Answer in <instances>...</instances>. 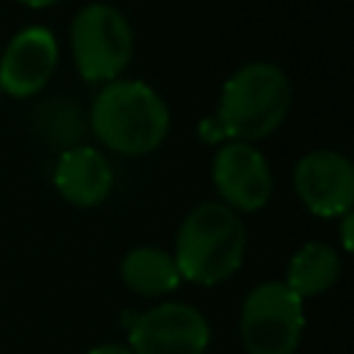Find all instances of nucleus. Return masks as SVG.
I'll list each match as a JSON object with an SVG mask.
<instances>
[{
    "instance_id": "obj_1",
    "label": "nucleus",
    "mask_w": 354,
    "mask_h": 354,
    "mask_svg": "<svg viewBox=\"0 0 354 354\" xmlns=\"http://www.w3.org/2000/svg\"><path fill=\"white\" fill-rule=\"evenodd\" d=\"M290 80L288 75L268 61H254L235 69L221 86L216 116V138L227 136L230 141H260L271 136L290 111Z\"/></svg>"
},
{
    "instance_id": "obj_2",
    "label": "nucleus",
    "mask_w": 354,
    "mask_h": 354,
    "mask_svg": "<svg viewBox=\"0 0 354 354\" xmlns=\"http://www.w3.org/2000/svg\"><path fill=\"white\" fill-rule=\"evenodd\" d=\"M171 257L180 279L194 285H218L230 279L246 257V227L241 213L221 202H199L185 213Z\"/></svg>"
},
{
    "instance_id": "obj_3",
    "label": "nucleus",
    "mask_w": 354,
    "mask_h": 354,
    "mask_svg": "<svg viewBox=\"0 0 354 354\" xmlns=\"http://www.w3.org/2000/svg\"><path fill=\"white\" fill-rule=\"evenodd\" d=\"M91 130L119 155H149L169 136V108L141 80H111L94 97Z\"/></svg>"
},
{
    "instance_id": "obj_4",
    "label": "nucleus",
    "mask_w": 354,
    "mask_h": 354,
    "mask_svg": "<svg viewBox=\"0 0 354 354\" xmlns=\"http://www.w3.org/2000/svg\"><path fill=\"white\" fill-rule=\"evenodd\" d=\"M136 36L127 17L108 3L83 6L69 28L75 69L88 83H111L127 69Z\"/></svg>"
},
{
    "instance_id": "obj_5",
    "label": "nucleus",
    "mask_w": 354,
    "mask_h": 354,
    "mask_svg": "<svg viewBox=\"0 0 354 354\" xmlns=\"http://www.w3.org/2000/svg\"><path fill=\"white\" fill-rule=\"evenodd\" d=\"M304 335V301L285 282H260L241 307L246 354H293Z\"/></svg>"
},
{
    "instance_id": "obj_6",
    "label": "nucleus",
    "mask_w": 354,
    "mask_h": 354,
    "mask_svg": "<svg viewBox=\"0 0 354 354\" xmlns=\"http://www.w3.org/2000/svg\"><path fill=\"white\" fill-rule=\"evenodd\" d=\"M127 343L130 354H205L210 346V326L196 307L163 301L133 315Z\"/></svg>"
},
{
    "instance_id": "obj_7",
    "label": "nucleus",
    "mask_w": 354,
    "mask_h": 354,
    "mask_svg": "<svg viewBox=\"0 0 354 354\" xmlns=\"http://www.w3.org/2000/svg\"><path fill=\"white\" fill-rule=\"evenodd\" d=\"M213 185L235 213H254L268 205L274 177L266 155L246 141H227L213 155Z\"/></svg>"
},
{
    "instance_id": "obj_8",
    "label": "nucleus",
    "mask_w": 354,
    "mask_h": 354,
    "mask_svg": "<svg viewBox=\"0 0 354 354\" xmlns=\"http://www.w3.org/2000/svg\"><path fill=\"white\" fill-rule=\"evenodd\" d=\"M293 188L313 216L337 218L354 205V166L335 149L307 152L293 169Z\"/></svg>"
},
{
    "instance_id": "obj_9",
    "label": "nucleus",
    "mask_w": 354,
    "mask_h": 354,
    "mask_svg": "<svg viewBox=\"0 0 354 354\" xmlns=\"http://www.w3.org/2000/svg\"><path fill=\"white\" fill-rule=\"evenodd\" d=\"M58 66V41L41 28L30 25L11 36L0 55V91L17 100L39 94Z\"/></svg>"
},
{
    "instance_id": "obj_10",
    "label": "nucleus",
    "mask_w": 354,
    "mask_h": 354,
    "mask_svg": "<svg viewBox=\"0 0 354 354\" xmlns=\"http://www.w3.org/2000/svg\"><path fill=\"white\" fill-rule=\"evenodd\" d=\"M53 183L69 205L94 207L108 199V194L113 188V171L100 149L72 147L58 158Z\"/></svg>"
},
{
    "instance_id": "obj_11",
    "label": "nucleus",
    "mask_w": 354,
    "mask_h": 354,
    "mask_svg": "<svg viewBox=\"0 0 354 354\" xmlns=\"http://www.w3.org/2000/svg\"><path fill=\"white\" fill-rule=\"evenodd\" d=\"M119 277L138 296H166L183 282L174 257L158 246L130 249L122 257Z\"/></svg>"
},
{
    "instance_id": "obj_12",
    "label": "nucleus",
    "mask_w": 354,
    "mask_h": 354,
    "mask_svg": "<svg viewBox=\"0 0 354 354\" xmlns=\"http://www.w3.org/2000/svg\"><path fill=\"white\" fill-rule=\"evenodd\" d=\"M340 254L326 243H304L288 263L285 285L304 301L326 293L340 279Z\"/></svg>"
},
{
    "instance_id": "obj_13",
    "label": "nucleus",
    "mask_w": 354,
    "mask_h": 354,
    "mask_svg": "<svg viewBox=\"0 0 354 354\" xmlns=\"http://www.w3.org/2000/svg\"><path fill=\"white\" fill-rule=\"evenodd\" d=\"M340 218H343V227H340V235H343V249L348 252V249H351V221H354V218H351V210H348V213H343Z\"/></svg>"
},
{
    "instance_id": "obj_14",
    "label": "nucleus",
    "mask_w": 354,
    "mask_h": 354,
    "mask_svg": "<svg viewBox=\"0 0 354 354\" xmlns=\"http://www.w3.org/2000/svg\"><path fill=\"white\" fill-rule=\"evenodd\" d=\"M88 354H130V348L127 346H119V343H102V346L91 348Z\"/></svg>"
},
{
    "instance_id": "obj_15",
    "label": "nucleus",
    "mask_w": 354,
    "mask_h": 354,
    "mask_svg": "<svg viewBox=\"0 0 354 354\" xmlns=\"http://www.w3.org/2000/svg\"><path fill=\"white\" fill-rule=\"evenodd\" d=\"M19 3H25V6H30V8H47V6H53V3H58V0H19Z\"/></svg>"
},
{
    "instance_id": "obj_16",
    "label": "nucleus",
    "mask_w": 354,
    "mask_h": 354,
    "mask_svg": "<svg viewBox=\"0 0 354 354\" xmlns=\"http://www.w3.org/2000/svg\"><path fill=\"white\" fill-rule=\"evenodd\" d=\"M0 94H3V91H0Z\"/></svg>"
}]
</instances>
